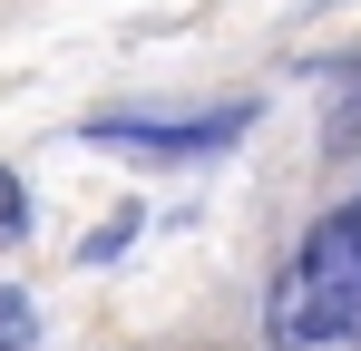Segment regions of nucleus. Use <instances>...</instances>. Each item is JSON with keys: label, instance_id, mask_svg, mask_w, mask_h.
<instances>
[{"label": "nucleus", "instance_id": "obj_2", "mask_svg": "<svg viewBox=\"0 0 361 351\" xmlns=\"http://www.w3.org/2000/svg\"><path fill=\"white\" fill-rule=\"evenodd\" d=\"M254 108H205V117H98L108 147H147V156H225Z\"/></svg>", "mask_w": 361, "mask_h": 351}, {"label": "nucleus", "instance_id": "obj_3", "mask_svg": "<svg viewBox=\"0 0 361 351\" xmlns=\"http://www.w3.org/2000/svg\"><path fill=\"white\" fill-rule=\"evenodd\" d=\"M30 332H39L30 322V292H0V351H30Z\"/></svg>", "mask_w": 361, "mask_h": 351}, {"label": "nucleus", "instance_id": "obj_4", "mask_svg": "<svg viewBox=\"0 0 361 351\" xmlns=\"http://www.w3.org/2000/svg\"><path fill=\"white\" fill-rule=\"evenodd\" d=\"M20 225H30V195H20V176L0 166V244H20Z\"/></svg>", "mask_w": 361, "mask_h": 351}, {"label": "nucleus", "instance_id": "obj_5", "mask_svg": "<svg viewBox=\"0 0 361 351\" xmlns=\"http://www.w3.org/2000/svg\"><path fill=\"white\" fill-rule=\"evenodd\" d=\"M332 147H361V68H352V88H342V117H332Z\"/></svg>", "mask_w": 361, "mask_h": 351}, {"label": "nucleus", "instance_id": "obj_1", "mask_svg": "<svg viewBox=\"0 0 361 351\" xmlns=\"http://www.w3.org/2000/svg\"><path fill=\"white\" fill-rule=\"evenodd\" d=\"M264 332H274V351H352L361 342V205L322 215L293 244V264L274 273V302H264Z\"/></svg>", "mask_w": 361, "mask_h": 351}]
</instances>
